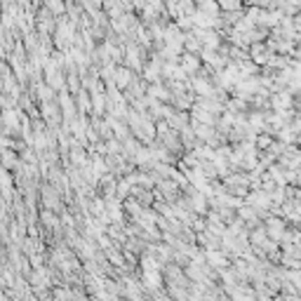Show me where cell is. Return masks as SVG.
Listing matches in <instances>:
<instances>
[{"label":"cell","mask_w":301,"mask_h":301,"mask_svg":"<svg viewBox=\"0 0 301 301\" xmlns=\"http://www.w3.org/2000/svg\"><path fill=\"white\" fill-rule=\"evenodd\" d=\"M252 57H254V62H257V64H266L268 62L266 47H264L261 43H254V47H252Z\"/></svg>","instance_id":"obj_1"},{"label":"cell","mask_w":301,"mask_h":301,"mask_svg":"<svg viewBox=\"0 0 301 301\" xmlns=\"http://www.w3.org/2000/svg\"><path fill=\"white\" fill-rule=\"evenodd\" d=\"M184 68H186V71H195V68H198V59H195L193 54H186V59H184Z\"/></svg>","instance_id":"obj_2"},{"label":"cell","mask_w":301,"mask_h":301,"mask_svg":"<svg viewBox=\"0 0 301 301\" xmlns=\"http://www.w3.org/2000/svg\"><path fill=\"white\" fill-rule=\"evenodd\" d=\"M127 80H129V71H127V68H120V71H118V83L127 85Z\"/></svg>","instance_id":"obj_3"}]
</instances>
